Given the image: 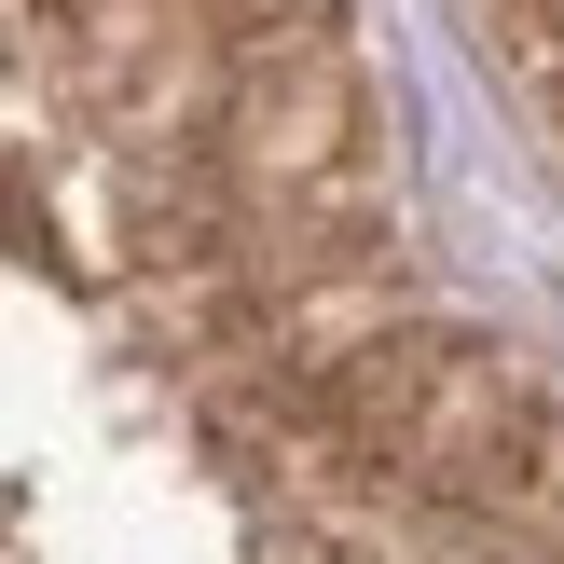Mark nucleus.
Listing matches in <instances>:
<instances>
[{
    "mask_svg": "<svg viewBox=\"0 0 564 564\" xmlns=\"http://www.w3.org/2000/svg\"><path fill=\"white\" fill-rule=\"evenodd\" d=\"M0 564H564L372 0H0Z\"/></svg>",
    "mask_w": 564,
    "mask_h": 564,
    "instance_id": "obj_1",
    "label": "nucleus"
},
{
    "mask_svg": "<svg viewBox=\"0 0 564 564\" xmlns=\"http://www.w3.org/2000/svg\"><path fill=\"white\" fill-rule=\"evenodd\" d=\"M441 14L468 28V55L496 69V97L523 110V138L564 180V0H441Z\"/></svg>",
    "mask_w": 564,
    "mask_h": 564,
    "instance_id": "obj_2",
    "label": "nucleus"
}]
</instances>
